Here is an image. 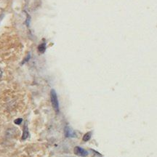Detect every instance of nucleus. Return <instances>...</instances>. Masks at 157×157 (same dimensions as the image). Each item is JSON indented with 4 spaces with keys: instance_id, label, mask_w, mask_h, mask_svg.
<instances>
[{
    "instance_id": "obj_6",
    "label": "nucleus",
    "mask_w": 157,
    "mask_h": 157,
    "mask_svg": "<svg viewBox=\"0 0 157 157\" xmlns=\"http://www.w3.org/2000/svg\"><path fill=\"white\" fill-rule=\"evenodd\" d=\"M45 50H46V45H45L44 43H43V44L39 45V52H41V53H43V52H44Z\"/></svg>"
},
{
    "instance_id": "obj_8",
    "label": "nucleus",
    "mask_w": 157,
    "mask_h": 157,
    "mask_svg": "<svg viewBox=\"0 0 157 157\" xmlns=\"http://www.w3.org/2000/svg\"><path fill=\"white\" fill-rule=\"evenodd\" d=\"M2 70L0 69V78L2 77Z\"/></svg>"
},
{
    "instance_id": "obj_5",
    "label": "nucleus",
    "mask_w": 157,
    "mask_h": 157,
    "mask_svg": "<svg viewBox=\"0 0 157 157\" xmlns=\"http://www.w3.org/2000/svg\"><path fill=\"white\" fill-rule=\"evenodd\" d=\"M91 136H92V132H87L85 135H84L83 140L84 141V142H86V141H88L90 138H91Z\"/></svg>"
},
{
    "instance_id": "obj_1",
    "label": "nucleus",
    "mask_w": 157,
    "mask_h": 157,
    "mask_svg": "<svg viewBox=\"0 0 157 157\" xmlns=\"http://www.w3.org/2000/svg\"><path fill=\"white\" fill-rule=\"evenodd\" d=\"M50 97H51V102H52V105L55 111L56 112H58L59 111V103L58 100V96H57V94L54 90H51L50 93Z\"/></svg>"
},
{
    "instance_id": "obj_7",
    "label": "nucleus",
    "mask_w": 157,
    "mask_h": 157,
    "mask_svg": "<svg viewBox=\"0 0 157 157\" xmlns=\"http://www.w3.org/2000/svg\"><path fill=\"white\" fill-rule=\"evenodd\" d=\"M23 119H15V123L16 124H20L21 122H22Z\"/></svg>"
},
{
    "instance_id": "obj_4",
    "label": "nucleus",
    "mask_w": 157,
    "mask_h": 157,
    "mask_svg": "<svg viewBox=\"0 0 157 157\" xmlns=\"http://www.w3.org/2000/svg\"><path fill=\"white\" fill-rule=\"evenodd\" d=\"M29 135V131H28V128H27V125L25 124L24 129H23V137L22 139L23 140H25L27 138Z\"/></svg>"
},
{
    "instance_id": "obj_2",
    "label": "nucleus",
    "mask_w": 157,
    "mask_h": 157,
    "mask_svg": "<svg viewBox=\"0 0 157 157\" xmlns=\"http://www.w3.org/2000/svg\"><path fill=\"white\" fill-rule=\"evenodd\" d=\"M74 153H75V154L80 156H86L88 154V152L87 151H85L84 149L80 148L78 146L75 147V148H74Z\"/></svg>"
},
{
    "instance_id": "obj_3",
    "label": "nucleus",
    "mask_w": 157,
    "mask_h": 157,
    "mask_svg": "<svg viewBox=\"0 0 157 157\" xmlns=\"http://www.w3.org/2000/svg\"><path fill=\"white\" fill-rule=\"evenodd\" d=\"M65 134H66V137H75L76 136L75 132L68 127H66V129H65Z\"/></svg>"
}]
</instances>
